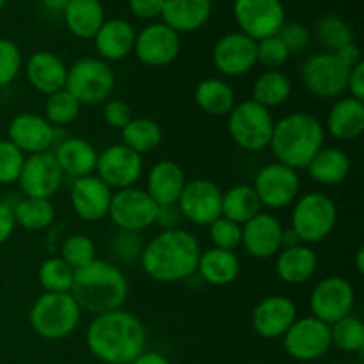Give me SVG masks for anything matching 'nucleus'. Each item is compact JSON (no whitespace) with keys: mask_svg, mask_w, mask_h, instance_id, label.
<instances>
[{"mask_svg":"<svg viewBox=\"0 0 364 364\" xmlns=\"http://www.w3.org/2000/svg\"><path fill=\"white\" fill-rule=\"evenodd\" d=\"M146 343L144 323L123 308L96 315L85 331L89 352L105 364H130L146 350Z\"/></svg>","mask_w":364,"mask_h":364,"instance_id":"obj_1","label":"nucleus"},{"mask_svg":"<svg viewBox=\"0 0 364 364\" xmlns=\"http://www.w3.org/2000/svg\"><path fill=\"white\" fill-rule=\"evenodd\" d=\"M201 251L194 233L176 228L160 231L146 242L139 263L142 272L156 283H180L194 276Z\"/></svg>","mask_w":364,"mask_h":364,"instance_id":"obj_2","label":"nucleus"},{"mask_svg":"<svg viewBox=\"0 0 364 364\" xmlns=\"http://www.w3.org/2000/svg\"><path fill=\"white\" fill-rule=\"evenodd\" d=\"M128 291L130 287L123 270L116 263L96 258L89 265L75 270L70 294L82 311L96 316L123 308Z\"/></svg>","mask_w":364,"mask_h":364,"instance_id":"obj_3","label":"nucleus"},{"mask_svg":"<svg viewBox=\"0 0 364 364\" xmlns=\"http://www.w3.org/2000/svg\"><path fill=\"white\" fill-rule=\"evenodd\" d=\"M326 128L318 117L308 112H294L274 123L270 151L276 162L291 169H306L313 156L323 148Z\"/></svg>","mask_w":364,"mask_h":364,"instance_id":"obj_4","label":"nucleus"},{"mask_svg":"<svg viewBox=\"0 0 364 364\" xmlns=\"http://www.w3.org/2000/svg\"><path fill=\"white\" fill-rule=\"evenodd\" d=\"M82 318V309L71 294L43 291L28 311L31 329L43 340H64L71 336Z\"/></svg>","mask_w":364,"mask_h":364,"instance_id":"obj_5","label":"nucleus"},{"mask_svg":"<svg viewBox=\"0 0 364 364\" xmlns=\"http://www.w3.org/2000/svg\"><path fill=\"white\" fill-rule=\"evenodd\" d=\"M226 117L228 134L235 146L247 153H259L269 148L276 123L269 109L252 100H244Z\"/></svg>","mask_w":364,"mask_h":364,"instance_id":"obj_6","label":"nucleus"},{"mask_svg":"<svg viewBox=\"0 0 364 364\" xmlns=\"http://www.w3.org/2000/svg\"><path fill=\"white\" fill-rule=\"evenodd\" d=\"M336 203L323 192H308L294 203L291 230L302 244L315 245L326 240L336 228Z\"/></svg>","mask_w":364,"mask_h":364,"instance_id":"obj_7","label":"nucleus"},{"mask_svg":"<svg viewBox=\"0 0 364 364\" xmlns=\"http://www.w3.org/2000/svg\"><path fill=\"white\" fill-rule=\"evenodd\" d=\"M116 75L100 57H84L68 68L66 89L80 105H100L112 96Z\"/></svg>","mask_w":364,"mask_h":364,"instance_id":"obj_8","label":"nucleus"},{"mask_svg":"<svg viewBox=\"0 0 364 364\" xmlns=\"http://www.w3.org/2000/svg\"><path fill=\"white\" fill-rule=\"evenodd\" d=\"M348 70L333 52L309 55L301 66V82L306 91L318 100L340 98L347 92Z\"/></svg>","mask_w":364,"mask_h":364,"instance_id":"obj_9","label":"nucleus"},{"mask_svg":"<svg viewBox=\"0 0 364 364\" xmlns=\"http://www.w3.org/2000/svg\"><path fill=\"white\" fill-rule=\"evenodd\" d=\"M159 205L149 198L144 188L128 187L112 192L109 206V219L121 231L142 233L155 226Z\"/></svg>","mask_w":364,"mask_h":364,"instance_id":"obj_10","label":"nucleus"},{"mask_svg":"<svg viewBox=\"0 0 364 364\" xmlns=\"http://www.w3.org/2000/svg\"><path fill=\"white\" fill-rule=\"evenodd\" d=\"M252 188L262 206L281 210L297 201L301 192V178L291 167L281 162H270L256 173Z\"/></svg>","mask_w":364,"mask_h":364,"instance_id":"obj_11","label":"nucleus"},{"mask_svg":"<svg viewBox=\"0 0 364 364\" xmlns=\"http://www.w3.org/2000/svg\"><path fill=\"white\" fill-rule=\"evenodd\" d=\"M331 347V326L313 315L295 320L283 336L284 352L301 363L323 358Z\"/></svg>","mask_w":364,"mask_h":364,"instance_id":"obj_12","label":"nucleus"},{"mask_svg":"<svg viewBox=\"0 0 364 364\" xmlns=\"http://www.w3.org/2000/svg\"><path fill=\"white\" fill-rule=\"evenodd\" d=\"M355 306V290L348 279L341 276L323 277L315 284L309 295V309L315 318L333 326L338 320L352 315Z\"/></svg>","mask_w":364,"mask_h":364,"instance_id":"obj_13","label":"nucleus"},{"mask_svg":"<svg viewBox=\"0 0 364 364\" xmlns=\"http://www.w3.org/2000/svg\"><path fill=\"white\" fill-rule=\"evenodd\" d=\"M233 16L240 32L255 41L276 36L287 21L281 0H235Z\"/></svg>","mask_w":364,"mask_h":364,"instance_id":"obj_14","label":"nucleus"},{"mask_svg":"<svg viewBox=\"0 0 364 364\" xmlns=\"http://www.w3.org/2000/svg\"><path fill=\"white\" fill-rule=\"evenodd\" d=\"M144 171V160L124 144H112L98 153L95 173L110 191L135 187Z\"/></svg>","mask_w":364,"mask_h":364,"instance_id":"obj_15","label":"nucleus"},{"mask_svg":"<svg viewBox=\"0 0 364 364\" xmlns=\"http://www.w3.org/2000/svg\"><path fill=\"white\" fill-rule=\"evenodd\" d=\"M181 217L196 226H210L223 215V191L206 178H196L185 183L178 199Z\"/></svg>","mask_w":364,"mask_h":364,"instance_id":"obj_16","label":"nucleus"},{"mask_svg":"<svg viewBox=\"0 0 364 364\" xmlns=\"http://www.w3.org/2000/svg\"><path fill=\"white\" fill-rule=\"evenodd\" d=\"M63 180L64 174L53 153L43 151L25 156L18 183L25 198L52 199L63 187Z\"/></svg>","mask_w":364,"mask_h":364,"instance_id":"obj_17","label":"nucleus"},{"mask_svg":"<svg viewBox=\"0 0 364 364\" xmlns=\"http://www.w3.org/2000/svg\"><path fill=\"white\" fill-rule=\"evenodd\" d=\"M181 50V39L178 32L167 27L164 21L149 23L137 32L134 53L144 66L164 68L176 60Z\"/></svg>","mask_w":364,"mask_h":364,"instance_id":"obj_18","label":"nucleus"},{"mask_svg":"<svg viewBox=\"0 0 364 364\" xmlns=\"http://www.w3.org/2000/svg\"><path fill=\"white\" fill-rule=\"evenodd\" d=\"M215 70L224 77H242L256 66V41L244 32H228L212 52Z\"/></svg>","mask_w":364,"mask_h":364,"instance_id":"obj_19","label":"nucleus"},{"mask_svg":"<svg viewBox=\"0 0 364 364\" xmlns=\"http://www.w3.org/2000/svg\"><path fill=\"white\" fill-rule=\"evenodd\" d=\"M297 318V304L290 297L269 295L252 309L251 326L263 340H279Z\"/></svg>","mask_w":364,"mask_h":364,"instance_id":"obj_20","label":"nucleus"},{"mask_svg":"<svg viewBox=\"0 0 364 364\" xmlns=\"http://www.w3.org/2000/svg\"><path fill=\"white\" fill-rule=\"evenodd\" d=\"M7 141L13 142L23 155L50 151L57 141L55 127L36 112H20L9 121Z\"/></svg>","mask_w":364,"mask_h":364,"instance_id":"obj_21","label":"nucleus"},{"mask_svg":"<svg viewBox=\"0 0 364 364\" xmlns=\"http://www.w3.org/2000/svg\"><path fill=\"white\" fill-rule=\"evenodd\" d=\"M283 224L276 215L259 212L245 224H242V247L251 258L270 259L281 251Z\"/></svg>","mask_w":364,"mask_h":364,"instance_id":"obj_22","label":"nucleus"},{"mask_svg":"<svg viewBox=\"0 0 364 364\" xmlns=\"http://www.w3.org/2000/svg\"><path fill=\"white\" fill-rule=\"evenodd\" d=\"M112 191L96 174L77 178L71 185L70 201L75 215L84 223H100L109 215Z\"/></svg>","mask_w":364,"mask_h":364,"instance_id":"obj_23","label":"nucleus"},{"mask_svg":"<svg viewBox=\"0 0 364 364\" xmlns=\"http://www.w3.org/2000/svg\"><path fill=\"white\" fill-rule=\"evenodd\" d=\"M25 77L34 91L50 96L66 87L68 66L57 53L39 50L25 63Z\"/></svg>","mask_w":364,"mask_h":364,"instance_id":"obj_24","label":"nucleus"},{"mask_svg":"<svg viewBox=\"0 0 364 364\" xmlns=\"http://www.w3.org/2000/svg\"><path fill=\"white\" fill-rule=\"evenodd\" d=\"M135 38H137V32L130 21L123 18H110L103 21L92 39H95V48L100 59L105 63H117V60L127 59L134 52Z\"/></svg>","mask_w":364,"mask_h":364,"instance_id":"obj_25","label":"nucleus"},{"mask_svg":"<svg viewBox=\"0 0 364 364\" xmlns=\"http://www.w3.org/2000/svg\"><path fill=\"white\" fill-rule=\"evenodd\" d=\"M185 183H187V176L180 164L173 160H160L149 169L144 191L159 206L176 205Z\"/></svg>","mask_w":364,"mask_h":364,"instance_id":"obj_26","label":"nucleus"},{"mask_svg":"<svg viewBox=\"0 0 364 364\" xmlns=\"http://www.w3.org/2000/svg\"><path fill=\"white\" fill-rule=\"evenodd\" d=\"M212 0H166L162 20L178 34L196 32L208 23L212 16Z\"/></svg>","mask_w":364,"mask_h":364,"instance_id":"obj_27","label":"nucleus"},{"mask_svg":"<svg viewBox=\"0 0 364 364\" xmlns=\"http://www.w3.org/2000/svg\"><path fill=\"white\" fill-rule=\"evenodd\" d=\"M318 256L311 245L299 244L295 247L281 249L276 256V272L283 283L299 287L315 276Z\"/></svg>","mask_w":364,"mask_h":364,"instance_id":"obj_28","label":"nucleus"},{"mask_svg":"<svg viewBox=\"0 0 364 364\" xmlns=\"http://www.w3.org/2000/svg\"><path fill=\"white\" fill-rule=\"evenodd\" d=\"M323 128L336 141H355L364 132V103L350 96L336 100L327 114Z\"/></svg>","mask_w":364,"mask_h":364,"instance_id":"obj_29","label":"nucleus"},{"mask_svg":"<svg viewBox=\"0 0 364 364\" xmlns=\"http://www.w3.org/2000/svg\"><path fill=\"white\" fill-rule=\"evenodd\" d=\"M63 174L71 178H84L95 174L98 151L89 141L82 137H68L57 144L53 151Z\"/></svg>","mask_w":364,"mask_h":364,"instance_id":"obj_30","label":"nucleus"},{"mask_svg":"<svg viewBox=\"0 0 364 364\" xmlns=\"http://www.w3.org/2000/svg\"><path fill=\"white\" fill-rule=\"evenodd\" d=\"M196 274L210 287H228L240 276V258L235 251L210 247L201 251Z\"/></svg>","mask_w":364,"mask_h":364,"instance_id":"obj_31","label":"nucleus"},{"mask_svg":"<svg viewBox=\"0 0 364 364\" xmlns=\"http://www.w3.org/2000/svg\"><path fill=\"white\" fill-rule=\"evenodd\" d=\"M63 16L75 38L92 39L105 21V9L100 0H70Z\"/></svg>","mask_w":364,"mask_h":364,"instance_id":"obj_32","label":"nucleus"},{"mask_svg":"<svg viewBox=\"0 0 364 364\" xmlns=\"http://www.w3.org/2000/svg\"><path fill=\"white\" fill-rule=\"evenodd\" d=\"M194 102L205 114L213 117H223L237 105V96L233 87L224 78L210 77L199 82L194 89Z\"/></svg>","mask_w":364,"mask_h":364,"instance_id":"obj_33","label":"nucleus"},{"mask_svg":"<svg viewBox=\"0 0 364 364\" xmlns=\"http://www.w3.org/2000/svg\"><path fill=\"white\" fill-rule=\"evenodd\" d=\"M308 173L313 181L326 187L340 185L350 174V159L340 148H322L311 162L308 164Z\"/></svg>","mask_w":364,"mask_h":364,"instance_id":"obj_34","label":"nucleus"},{"mask_svg":"<svg viewBox=\"0 0 364 364\" xmlns=\"http://www.w3.org/2000/svg\"><path fill=\"white\" fill-rule=\"evenodd\" d=\"M291 80L284 71L265 70L252 84V102L259 103L265 109L279 107L291 96Z\"/></svg>","mask_w":364,"mask_h":364,"instance_id":"obj_35","label":"nucleus"},{"mask_svg":"<svg viewBox=\"0 0 364 364\" xmlns=\"http://www.w3.org/2000/svg\"><path fill=\"white\" fill-rule=\"evenodd\" d=\"M262 203L256 196L252 185H235L223 192V217L237 224H245L262 212Z\"/></svg>","mask_w":364,"mask_h":364,"instance_id":"obj_36","label":"nucleus"},{"mask_svg":"<svg viewBox=\"0 0 364 364\" xmlns=\"http://www.w3.org/2000/svg\"><path fill=\"white\" fill-rule=\"evenodd\" d=\"M162 127L151 117H134L121 130V144L130 148L139 155L155 151L162 142Z\"/></svg>","mask_w":364,"mask_h":364,"instance_id":"obj_37","label":"nucleus"},{"mask_svg":"<svg viewBox=\"0 0 364 364\" xmlns=\"http://www.w3.org/2000/svg\"><path fill=\"white\" fill-rule=\"evenodd\" d=\"M13 215L16 226L27 231H43L55 220V206L52 199L23 198L13 206Z\"/></svg>","mask_w":364,"mask_h":364,"instance_id":"obj_38","label":"nucleus"},{"mask_svg":"<svg viewBox=\"0 0 364 364\" xmlns=\"http://www.w3.org/2000/svg\"><path fill=\"white\" fill-rule=\"evenodd\" d=\"M75 270L60 256H50L39 265L38 283L46 294H70Z\"/></svg>","mask_w":364,"mask_h":364,"instance_id":"obj_39","label":"nucleus"},{"mask_svg":"<svg viewBox=\"0 0 364 364\" xmlns=\"http://www.w3.org/2000/svg\"><path fill=\"white\" fill-rule=\"evenodd\" d=\"M331 345L345 354H358L363 358L364 352V323L359 316L348 315L331 326Z\"/></svg>","mask_w":364,"mask_h":364,"instance_id":"obj_40","label":"nucleus"},{"mask_svg":"<svg viewBox=\"0 0 364 364\" xmlns=\"http://www.w3.org/2000/svg\"><path fill=\"white\" fill-rule=\"evenodd\" d=\"M316 39L327 48V52H338L341 46L354 41L350 25L338 14H323L316 21Z\"/></svg>","mask_w":364,"mask_h":364,"instance_id":"obj_41","label":"nucleus"},{"mask_svg":"<svg viewBox=\"0 0 364 364\" xmlns=\"http://www.w3.org/2000/svg\"><path fill=\"white\" fill-rule=\"evenodd\" d=\"M82 105L66 87L46 96L45 119L52 127H66L80 116Z\"/></svg>","mask_w":364,"mask_h":364,"instance_id":"obj_42","label":"nucleus"},{"mask_svg":"<svg viewBox=\"0 0 364 364\" xmlns=\"http://www.w3.org/2000/svg\"><path fill=\"white\" fill-rule=\"evenodd\" d=\"M60 258L73 270L82 269L96 259V245L89 235L73 233L68 235L60 244Z\"/></svg>","mask_w":364,"mask_h":364,"instance_id":"obj_43","label":"nucleus"},{"mask_svg":"<svg viewBox=\"0 0 364 364\" xmlns=\"http://www.w3.org/2000/svg\"><path fill=\"white\" fill-rule=\"evenodd\" d=\"M142 249H144L142 233H134V231L117 230L112 235L109 244L110 255H112V258L119 265H134L135 262H139L142 255Z\"/></svg>","mask_w":364,"mask_h":364,"instance_id":"obj_44","label":"nucleus"},{"mask_svg":"<svg viewBox=\"0 0 364 364\" xmlns=\"http://www.w3.org/2000/svg\"><path fill=\"white\" fill-rule=\"evenodd\" d=\"M212 245L224 251H235L242 244V226L220 215L208 226Z\"/></svg>","mask_w":364,"mask_h":364,"instance_id":"obj_45","label":"nucleus"},{"mask_svg":"<svg viewBox=\"0 0 364 364\" xmlns=\"http://www.w3.org/2000/svg\"><path fill=\"white\" fill-rule=\"evenodd\" d=\"M290 57V52L277 34L256 41V64H262L267 70H279Z\"/></svg>","mask_w":364,"mask_h":364,"instance_id":"obj_46","label":"nucleus"},{"mask_svg":"<svg viewBox=\"0 0 364 364\" xmlns=\"http://www.w3.org/2000/svg\"><path fill=\"white\" fill-rule=\"evenodd\" d=\"M25 156L7 139H0V185L16 183L23 167Z\"/></svg>","mask_w":364,"mask_h":364,"instance_id":"obj_47","label":"nucleus"},{"mask_svg":"<svg viewBox=\"0 0 364 364\" xmlns=\"http://www.w3.org/2000/svg\"><path fill=\"white\" fill-rule=\"evenodd\" d=\"M23 66V57L14 41L0 38V87L13 84Z\"/></svg>","mask_w":364,"mask_h":364,"instance_id":"obj_48","label":"nucleus"},{"mask_svg":"<svg viewBox=\"0 0 364 364\" xmlns=\"http://www.w3.org/2000/svg\"><path fill=\"white\" fill-rule=\"evenodd\" d=\"M277 38L284 43L290 55H299L308 48L311 34H309L308 27L299 21H284V25L277 32Z\"/></svg>","mask_w":364,"mask_h":364,"instance_id":"obj_49","label":"nucleus"},{"mask_svg":"<svg viewBox=\"0 0 364 364\" xmlns=\"http://www.w3.org/2000/svg\"><path fill=\"white\" fill-rule=\"evenodd\" d=\"M102 116H103V121H105L110 128L123 130V128L134 119V110H132V107L128 105L124 100L109 98L105 103H103Z\"/></svg>","mask_w":364,"mask_h":364,"instance_id":"obj_50","label":"nucleus"},{"mask_svg":"<svg viewBox=\"0 0 364 364\" xmlns=\"http://www.w3.org/2000/svg\"><path fill=\"white\" fill-rule=\"evenodd\" d=\"M166 0H128L132 14L141 20H155L162 14Z\"/></svg>","mask_w":364,"mask_h":364,"instance_id":"obj_51","label":"nucleus"},{"mask_svg":"<svg viewBox=\"0 0 364 364\" xmlns=\"http://www.w3.org/2000/svg\"><path fill=\"white\" fill-rule=\"evenodd\" d=\"M181 219H183V217H181V212L180 208H178V205H164V206H159L155 224L159 228H162V231L176 230V228H180Z\"/></svg>","mask_w":364,"mask_h":364,"instance_id":"obj_52","label":"nucleus"},{"mask_svg":"<svg viewBox=\"0 0 364 364\" xmlns=\"http://www.w3.org/2000/svg\"><path fill=\"white\" fill-rule=\"evenodd\" d=\"M347 91L350 98L364 103V63H359L358 66L350 70L347 80Z\"/></svg>","mask_w":364,"mask_h":364,"instance_id":"obj_53","label":"nucleus"},{"mask_svg":"<svg viewBox=\"0 0 364 364\" xmlns=\"http://www.w3.org/2000/svg\"><path fill=\"white\" fill-rule=\"evenodd\" d=\"M14 230H16V223H14L13 206L0 201V245H4L13 237Z\"/></svg>","mask_w":364,"mask_h":364,"instance_id":"obj_54","label":"nucleus"},{"mask_svg":"<svg viewBox=\"0 0 364 364\" xmlns=\"http://www.w3.org/2000/svg\"><path fill=\"white\" fill-rule=\"evenodd\" d=\"M336 53L338 59L341 60V63L345 64V66L348 68V70H352L354 66H358L359 63H363V53H361V48H359V45L355 41L348 43V45L341 46Z\"/></svg>","mask_w":364,"mask_h":364,"instance_id":"obj_55","label":"nucleus"},{"mask_svg":"<svg viewBox=\"0 0 364 364\" xmlns=\"http://www.w3.org/2000/svg\"><path fill=\"white\" fill-rule=\"evenodd\" d=\"M130 364H171L169 359L156 350H144L139 358H135Z\"/></svg>","mask_w":364,"mask_h":364,"instance_id":"obj_56","label":"nucleus"},{"mask_svg":"<svg viewBox=\"0 0 364 364\" xmlns=\"http://www.w3.org/2000/svg\"><path fill=\"white\" fill-rule=\"evenodd\" d=\"M302 244L299 235L295 233L294 230L290 228H283V237H281V249H288V247H295V245Z\"/></svg>","mask_w":364,"mask_h":364,"instance_id":"obj_57","label":"nucleus"},{"mask_svg":"<svg viewBox=\"0 0 364 364\" xmlns=\"http://www.w3.org/2000/svg\"><path fill=\"white\" fill-rule=\"evenodd\" d=\"M68 2H70V0H41V6L45 7L48 13L63 14L64 9H66Z\"/></svg>","mask_w":364,"mask_h":364,"instance_id":"obj_58","label":"nucleus"},{"mask_svg":"<svg viewBox=\"0 0 364 364\" xmlns=\"http://www.w3.org/2000/svg\"><path fill=\"white\" fill-rule=\"evenodd\" d=\"M355 270H358L359 274L364 272V247H361L355 251Z\"/></svg>","mask_w":364,"mask_h":364,"instance_id":"obj_59","label":"nucleus"},{"mask_svg":"<svg viewBox=\"0 0 364 364\" xmlns=\"http://www.w3.org/2000/svg\"><path fill=\"white\" fill-rule=\"evenodd\" d=\"M4 6H6V0H0V11L4 9Z\"/></svg>","mask_w":364,"mask_h":364,"instance_id":"obj_60","label":"nucleus"},{"mask_svg":"<svg viewBox=\"0 0 364 364\" xmlns=\"http://www.w3.org/2000/svg\"><path fill=\"white\" fill-rule=\"evenodd\" d=\"M354 364H361V363H354Z\"/></svg>","mask_w":364,"mask_h":364,"instance_id":"obj_61","label":"nucleus"}]
</instances>
